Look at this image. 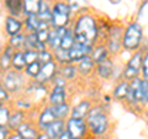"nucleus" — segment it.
Instances as JSON below:
<instances>
[{"instance_id":"obj_6","label":"nucleus","mask_w":148,"mask_h":139,"mask_svg":"<svg viewBox=\"0 0 148 139\" xmlns=\"http://www.w3.org/2000/svg\"><path fill=\"white\" fill-rule=\"evenodd\" d=\"M122 35H123V29L120 25H114L109 29V35H108V49L109 54H117L122 47Z\"/></svg>"},{"instance_id":"obj_48","label":"nucleus","mask_w":148,"mask_h":139,"mask_svg":"<svg viewBox=\"0 0 148 139\" xmlns=\"http://www.w3.org/2000/svg\"><path fill=\"white\" fill-rule=\"evenodd\" d=\"M8 139H21V138L18 137L16 133H10V136L8 137Z\"/></svg>"},{"instance_id":"obj_33","label":"nucleus","mask_w":148,"mask_h":139,"mask_svg":"<svg viewBox=\"0 0 148 139\" xmlns=\"http://www.w3.org/2000/svg\"><path fill=\"white\" fill-rule=\"evenodd\" d=\"M38 42L37 41V38H36V34L35 32H29V34L25 35V39H24V47L25 50H34L35 51V47H36V44Z\"/></svg>"},{"instance_id":"obj_45","label":"nucleus","mask_w":148,"mask_h":139,"mask_svg":"<svg viewBox=\"0 0 148 139\" xmlns=\"http://www.w3.org/2000/svg\"><path fill=\"white\" fill-rule=\"evenodd\" d=\"M10 131L6 127H1L0 128V139H8V137L10 136Z\"/></svg>"},{"instance_id":"obj_31","label":"nucleus","mask_w":148,"mask_h":139,"mask_svg":"<svg viewBox=\"0 0 148 139\" xmlns=\"http://www.w3.org/2000/svg\"><path fill=\"white\" fill-rule=\"evenodd\" d=\"M37 19L40 20V22H46V24H49L51 22V9L47 3L41 1L40 11L37 14Z\"/></svg>"},{"instance_id":"obj_43","label":"nucleus","mask_w":148,"mask_h":139,"mask_svg":"<svg viewBox=\"0 0 148 139\" xmlns=\"http://www.w3.org/2000/svg\"><path fill=\"white\" fill-rule=\"evenodd\" d=\"M9 92L4 88L3 85H0V103H4V102H6L9 99Z\"/></svg>"},{"instance_id":"obj_49","label":"nucleus","mask_w":148,"mask_h":139,"mask_svg":"<svg viewBox=\"0 0 148 139\" xmlns=\"http://www.w3.org/2000/svg\"><path fill=\"white\" fill-rule=\"evenodd\" d=\"M3 76H4V73L0 71V85H1V81H3Z\"/></svg>"},{"instance_id":"obj_19","label":"nucleus","mask_w":148,"mask_h":139,"mask_svg":"<svg viewBox=\"0 0 148 139\" xmlns=\"http://www.w3.org/2000/svg\"><path fill=\"white\" fill-rule=\"evenodd\" d=\"M90 58L92 60L94 65H98L100 62L105 61L106 58H109V51H108V49H106V45H104V44L95 45L91 50Z\"/></svg>"},{"instance_id":"obj_41","label":"nucleus","mask_w":148,"mask_h":139,"mask_svg":"<svg viewBox=\"0 0 148 139\" xmlns=\"http://www.w3.org/2000/svg\"><path fill=\"white\" fill-rule=\"evenodd\" d=\"M148 101V82L143 80V86H142V103H147Z\"/></svg>"},{"instance_id":"obj_46","label":"nucleus","mask_w":148,"mask_h":139,"mask_svg":"<svg viewBox=\"0 0 148 139\" xmlns=\"http://www.w3.org/2000/svg\"><path fill=\"white\" fill-rule=\"evenodd\" d=\"M57 139H72V137H71V134H69L66 129H64V131L61 133V136H59Z\"/></svg>"},{"instance_id":"obj_29","label":"nucleus","mask_w":148,"mask_h":139,"mask_svg":"<svg viewBox=\"0 0 148 139\" xmlns=\"http://www.w3.org/2000/svg\"><path fill=\"white\" fill-rule=\"evenodd\" d=\"M128 92V82L127 81H121L119 82L116 87L114 88V98H116L119 101L126 99Z\"/></svg>"},{"instance_id":"obj_22","label":"nucleus","mask_w":148,"mask_h":139,"mask_svg":"<svg viewBox=\"0 0 148 139\" xmlns=\"http://www.w3.org/2000/svg\"><path fill=\"white\" fill-rule=\"evenodd\" d=\"M96 72H98L99 77L108 80L114 73V62L110 58H106L105 61L96 65Z\"/></svg>"},{"instance_id":"obj_26","label":"nucleus","mask_w":148,"mask_h":139,"mask_svg":"<svg viewBox=\"0 0 148 139\" xmlns=\"http://www.w3.org/2000/svg\"><path fill=\"white\" fill-rule=\"evenodd\" d=\"M92 67H94V62H92L90 56H86V57L82 58L79 61L78 67H77V71H78V73H80L82 76H88L89 73H91Z\"/></svg>"},{"instance_id":"obj_5","label":"nucleus","mask_w":148,"mask_h":139,"mask_svg":"<svg viewBox=\"0 0 148 139\" xmlns=\"http://www.w3.org/2000/svg\"><path fill=\"white\" fill-rule=\"evenodd\" d=\"M1 85L9 93H16L24 86V76L17 71L9 70L8 72L4 73Z\"/></svg>"},{"instance_id":"obj_3","label":"nucleus","mask_w":148,"mask_h":139,"mask_svg":"<svg viewBox=\"0 0 148 139\" xmlns=\"http://www.w3.org/2000/svg\"><path fill=\"white\" fill-rule=\"evenodd\" d=\"M143 38V26L138 21L130 22L122 35V47L128 51H136L141 46Z\"/></svg>"},{"instance_id":"obj_44","label":"nucleus","mask_w":148,"mask_h":139,"mask_svg":"<svg viewBox=\"0 0 148 139\" xmlns=\"http://www.w3.org/2000/svg\"><path fill=\"white\" fill-rule=\"evenodd\" d=\"M16 104H17V107L20 111H24V109H29L31 107V103L30 102H22V99H18L16 102Z\"/></svg>"},{"instance_id":"obj_38","label":"nucleus","mask_w":148,"mask_h":139,"mask_svg":"<svg viewBox=\"0 0 148 139\" xmlns=\"http://www.w3.org/2000/svg\"><path fill=\"white\" fill-rule=\"evenodd\" d=\"M22 52H24V60H25L26 66L37 61L38 52H36V51H34V50H25V51H22Z\"/></svg>"},{"instance_id":"obj_21","label":"nucleus","mask_w":148,"mask_h":139,"mask_svg":"<svg viewBox=\"0 0 148 139\" xmlns=\"http://www.w3.org/2000/svg\"><path fill=\"white\" fill-rule=\"evenodd\" d=\"M64 129H66V122H64V120H54L52 124H49V126L46 128V131L43 133L49 139H57Z\"/></svg>"},{"instance_id":"obj_16","label":"nucleus","mask_w":148,"mask_h":139,"mask_svg":"<svg viewBox=\"0 0 148 139\" xmlns=\"http://www.w3.org/2000/svg\"><path fill=\"white\" fill-rule=\"evenodd\" d=\"M15 133L21 139H36L40 132L37 131V128H35L30 122H26L25 120V122L15 131Z\"/></svg>"},{"instance_id":"obj_40","label":"nucleus","mask_w":148,"mask_h":139,"mask_svg":"<svg viewBox=\"0 0 148 139\" xmlns=\"http://www.w3.org/2000/svg\"><path fill=\"white\" fill-rule=\"evenodd\" d=\"M141 72L143 73V80H148V55L145 54L142 57V65H141Z\"/></svg>"},{"instance_id":"obj_1","label":"nucleus","mask_w":148,"mask_h":139,"mask_svg":"<svg viewBox=\"0 0 148 139\" xmlns=\"http://www.w3.org/2000/svg\"><path fill=\"white\" fill-rule=\"evenodd\" d=\"M73 35L75 42L94 47L98 41V21L94 16L88 14L80 15L74 25Z\"/></svg>"},{"instance_id":"obj_13","label":"nucleus","mask_w":148,"mask_h":139,"mask_svg":"<svg viewBox=\"0 0 148 139\" xmlns=\"http://www.w3.org/2000/svg\"><path fill=\"white\" fill-rule=\"evenodd\" d=\"M91 108V103L86 99L80 101L78 104H75L73 108H71V118H75V119H83L84 120L86 118L88 113Z\"/></svg>"},{"instance_id":"obj_32","label":"nucleus","mask_w":148,"mask_h":139,"mask_svg":"<svg viewBox=\"0 0 148 139\" xmlns=\"http://www.w3.org/2000/svg\"><path fill=\"white\" fill-rule=\"evenodd\" d=\"M74 42H75V41H74L73 30L67 27V32H66V35L63 36V39L61 41V46H59V49L63 50V51H69L72 46L74 45Z\"/></svg>"},{"instance_id":"obj_2","label":"nucleus","mask_w":148,"mask_h":139,"mask_svg":"<svg viewBox=\"0 0 148 139\" xmlns=\"http://www.w3.org/2000/svg\"><path fill=\"white\" fill-rule=\"evenodd\" d=\"M85 119L88 132H90L91 136L101 137L109 131V118L104 112L103 106L91 107Z\"/></svg>"},{"instance_id":"obj_7","label":"nucleus","mask_w":148,"mask_h":139,"mask_svg":"<svg viewBox=\"0 0 148 139\" xmlns=\"http://www.w3.org/2000/svg\"><path fill=\"white\" fill-rule=\"evenodd\" d=\"M66 131L71 134L72 139H84L88 134L85 120L71 117L66 120Z\"/></svg>"},{"instance_id":"obj_14","label":"nucleus","mask_w":148,"mask_h":139,"mask_svg":"<svg viewBox=\"0 0 148 139\" xmlns=\"http://www.w3.org/2000/svg\"><path fill=\"white\" fill-rule=\"evenodd\" d=\"M54 120H57L54 118V115L52 113L51 107H45L42 109V112L38 115V120H37V129H40L41 132H45L49 124H52Z\"/></svg>"},{"instance_id":"obj_28","label":"nucleus","mask_w":148,"mask_h":139,"mask_svg":"<svg viewBox=\"0 0 148 139\" xmlns=\"http://www.w3.org/2000/svg\"><path fill=\"white\" fill-rule=\"evenodd\" d=\"M5 6L10 13V16L17 17L22 14V1L20 0H8L5 1Z\"/></svg>"},{"instance_id":"obj_37","label":"nucleus","mask_w":148,"mask_h":139,"mask_svg":"<svg viewBox=\"0 0 148 139\" xmlns=\"http://www.w3.org/2000/svg\"><path fill=\"white\" fill-rule=\"evenodd\" d=\"M40 68H41V63L38 61H36V62L31 63V65H27V66L25 67V73H26V76L36 80V77L38 76Z\"/></svg>"},{"instance_id":"obj_17","label":"nucleus","mask_w":148,"mask_h":139,"mask_svg":"<svg viewBox=\"0 0 148 139\" xmlns=\"http://www.w3.org/2000/svg\"><path fill=\"white\" fill-rule=\"evenodd\" d=\"M66 99H67L66 88H64V87L53 86V88H52V91L49 92V96H48L49 104L51 106L62 104V103H66Z\"/></svg>"},{"instance_id":"obj_11","label":"nucleus","mask_w":148,"mask_h":139,"mask_svg":"<svg viewBox=\"0 0 148 139\" xmlns=\"http://www.w3.org/2000/svg\"><path fill=\"white\" fill-rule=\"evenodd\" d=\"M142 86L143 80L138 77L128 82V92L126 101H128L130 103H142Z\"/></svg>"},{"instance_id":"obj_35","label":"nucleus","mask_w":148,"mask_h":139,"mask_svg":"<svg viewBox=\"0 0 148 139\" xmlns=\"http://www.w3.org/2000/svg\"><path fill=\"white\" fill-rule=\"evenodd\" d=\"M24 39H25V35L20 32V34L10 38V40H9V46L15 51H17L18 49H21L22 46H24Z\"/></svg>"},{"instance_id":"obj_18","label":"nucleus","mask_w":148,"mask_h":139,"mask_svg":"<svg viewBox=\"0 0 148 139\" xmlns=\"http://www.w3.org/2000/svg\"><path fill=\"white\" fill-rule=\"evenodd\" d=\"M24 122H25V112L24 111H20V109H16L15 112L10 113V117H9V122H8L6 128L11 133H15V131Z\"/></svg>"},{"instance_id":"obj_34","label":"nucleus","mask_w":148,"mask_h":139,"mask_svg":"<svg viewBox=\"0 0 148 139\" xmlns=\"http://www.w3.org/2000/svg\"><path fill=\"white\" fill-rule=\"evenodd\" d=\"M10 108L5 106L4 103H0V128L6 127L9 122V117H10Z\"/></svg>"},{"instance_id":"obj_30","label":"nucleus","mask_w":148,"mask_h":139,"mask_svg":"<svg viewBox=\"0 0 148 139\" xmlns=\"http://www.w3.org/2000/svg\"><path fill=\"white\" fill-rule=\"evenodd\" d=\"M49 29H51L49 24H46V22H40V25H38V27H37V30L35 31L36 38H37V41H38V42H42V44L47 42Z\"/></svg>"},{"instance_id":"obj_24","label":"nucleus","mask_w":148,"mask_h":139,"mask_svg":"<svg viewBox=\"0 0 148 139\" xmlns=\"http://www.w3.org/2000/svg\"><path fill=\"white\" fill-rule=\"evenodd\" d=\"M49 107L52 109V113L57 120H64V118H67L69 113H71V107H69L67 102L57 106H49Z\"/></svg>"},{"instance_id":"obj_51","label":"nucleus","mask_w":148,"mask_h":139,"mask_svg":"<svg viewBox=\"0 0 148 139\" xmlns=\"http://www.w3.org/2000/svg\"><path fill=\"white\" fill-rule=\"evenodd\" d=\"M1 51H3V44H1V41H0V54H1Z\"/></svg>"},{"instance_id":"obj_27","label":"nucleus","mask_w":148,"mask_h":139,"mask_svg":"<svg viewBox=\"0 0 148 139\" xmlns=\"http://www.w3.org/2000/svg\"><path fill=\"white\" fill-rule=\"evenodd\" d=\"M11 67L17 72L25 70L26 63H25V60H24V52H22V51L17 50L14 52L12 58H11Z\"/></svg>"},{"instance_id":"obj_10","label":"nucleus","mask_w":148,"mask_h":139,"mask_svg":"<svg viewBox=\"0 0 148 139\" xmlns=\"http://www.w3.org/2000/svg\"><path fill=\"white\" fill-rule=\"evenodd\" d=\"M67 32V27H51L48 32V38H47V50H49L51 52H54L59 49L61 46V41L63 39V36Z\"/></svg>"},{"instance_id":"obj_15","label":"nucleus","mask_w":148,"mask_h":139,"mask_svg":"<svg viewBox=\"0 0 148 139\" xmlns=\"http://www.w3.org/2000/svg\"><path fill=\"white\" fill-rule=\"evenodd\" d=\"M22 26H24V22L21 20H18L17 17H14L10 15H8L5 17V30H6V34L10 38L20 34L22 30Z\"/></svg>"},{"instance_id":"obj_9","label":"nucleus","mask_w":148,"mask_h":139,"mask_svg":"<svg viewBox=\"0 0 148 139\" xmlns=\"http://www.w3.org/2000/svg\"><path fill=\"white\" fill-rule=\"evenodd\" d=\"M57 75H58V65L53 60L51 62L41 65L38 76L36 77V82L40 83V85H45L47 82H51Z\"/></svg>"},{"instance_id":"obj_12","label":"nucleus","mask_w":148,"mask_h":139,"mask_svg":"<svg viewBox=\"0 0 148 139\" xmlns=\"http://www.w3.org/2000/svg\"><path fill=\"white\" fill-rule=\"evenodd\" d=\"M92 47L90 46L82 45L79 42H74V45L71 47V50L68 51V57L71 60V62H79L82 58H84L86 56H90Z\"/></svg>"},{"instance_id":"obj_23","label":"nucleus","mask_w":148,"mask_h":139,"mask_svg":"<svg viewBox=\"0 0 148 139\" xmlns=\"http://www.w3.org/2000/svg\"><path fill=\"white\" fill-rule=\"evenodd\" d=\"M41 6V0H25L22 1V15L32 16L38 14Z\"/></svg>"},{"instance_id":"obj_39","label":"nucleus","mask_w":148,"mask_h":139,"mask_svg":"<svg viewBox=\"0 0 148 139\" xmlns=\"http://www.w3.org/2000/svg\"><path fill=\"white\" fill-rule=\"evenodd\" d=\"M53 54L49 50H45L42 52H38V56H37V61H38L41 65L42 63H47V62H51L53 61Z\"/></svg>"},{"instance_id":"obj_25","label":"nucleus","mask_w":148,"mask_h":139,"mask_svg":"<svg viewBox=\"0 0 148 139\" xmlns=\"http://www.w3.org/2000/svg\"><path fill=\"white\" fill-rule=\"evenodd\" d=\"M58 75L62 78H64V80H73L78 75V71H77V67L73 63L63 65V66L58 67Z\"/></svg>"},{"instance_id":"obj_47","label":"nucleus","mask_w":148,"mask_h":139,"mask_svg":"<svg viewBox=\"0 0 148 139\" xmlns=\"http://www.w3.org/2000/svg\"><path fill=\"white\" fill-rule=\"evenodd\" d=\"M36 139H49L46 134L43 133V132H41V133H38V136H37V138Z\"/></svg>"},{"instance_id":"obj_4","label":"nucleus","mask_w":148,"mask_h":139,"mask_svg":"<svg viewBox=\"0 0 148 139\" xmlns=\"http://www.w3.org/2000/svg\"><path fill=\"white\" fill-rule=\"evenodd\" d=\"M71 22V10L67 3L58 1L51 9V27H67Z\"/></svg>"},{"instance_id":"obj_20","label":"nucleus","mask_w":148,"mask_h":139,"mask_svg":"<svg viewBox=\"0 0 148 139\" xmlns=\"http://www.w3.org/2000/svg\"><path fill=\"white\" fill-rule=\"evenodd\" d=\"M14 52H15V50L11 49L9 45L1 51V54H0V71L1 72L5 73L11 68V58Z\"/></svg>"},{"instance_id":"obj_8","label":"nucleus","mask_w":148,"mask_h":139,"mask_svg":"<svg viewBox=\"0 0 148 139\" xmlns=\"http://www.w3.org/2000/svg\"><path fill=\"white\" fill-rule=\"evenodd\" d=\"M142 57H143L142 52H141V51H137V52L128 60L126 67H125V70H123V77H125V80L132 81L133 78H137L138 77V75H140V72H141Z\"/></svg>"},{"instance_id":"obj_36","label":"nucleus","mask_w":148,"mask_h":139,"mask_svg":"<svg viewBox=\"0 0 148 139\" xmlns=\"http://www.w3.org/2000/svg\"><path fill=\"white\" fill-rule=\"evenodd\" d=\"M40 25V20L37 19L36 15H32V16H26L25 17V27L27 31L30 32H35L37 30V27Z\"/></svg>"},{"instance_id":"obj_42","label":"nucleus","mask_w":148,"mask_h":139,"mask_svg":"<svg viewBox=\"0 0 148 139\" xmlns=\"http://www.w3.org/2000/svg\"><path fill=\"white\" fill-rule=\"evenodd\" d=\"M52 81H53V86H57V87H64V88H66V86H67L66 80H64V78H62L59 75L56 76Z\"/></svg>"},{"instance_id":"obj_50","label":"nucleus","mask_w":148,"mask_h":139,"mask_svg":"<svg viewBox=\"0 0 148 139\" xmlns=\"http://www.w3.org/2000/svg\"><path fill=\"white\" fill-rule=\"evenodd\" d=\"M105 102H110V96H105Z\"/></svg>"}]
</instances>
